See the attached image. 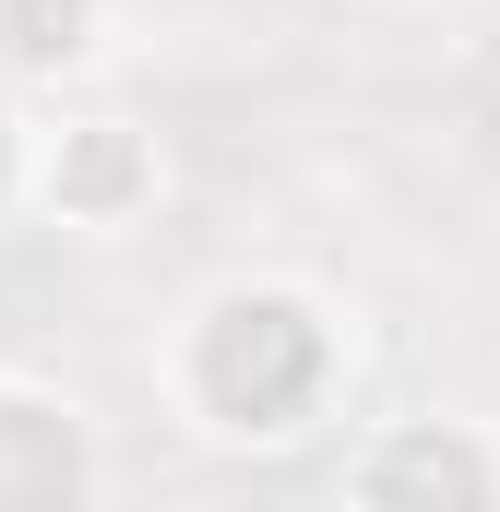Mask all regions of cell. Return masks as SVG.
<instances>
[{"label": "cell", "mask_w": 500, "mask_h": 512, "mask_svg": "<svg viewBox=\"0 0 500 512\" xmlns=\"http://www.w3.org/2000/svg\"><path fill=\"white\" fill-rule=\"evenodd\" d=\"M0 512H108V441L72 382L0 370Z\"/></svg>", "instance_id": "cell-4"}, {"label": "cell", "mask_w": 500, "mask_h": 512, "mask_svg": "<svg viewBox=\"0 0 500 512\" xmlns=\"http://www.w3.org/2000/svg\"><path fill=\"white\" fill-rule=\"evenodd\" d=\"M346 12H429V0H346Z\"/></svg>", "instance_id": "cell-7"}, {"label": "cell", "mask_w": 500, "mask_h": 512, "mask_svg": "<svg viewBox=\"0 0 500 512\" xmlns=\"http://www.w3.org/2000/svg\"><path fill=\"white\" fill-rule=\"evenodd\" d=\"M120 60V0H0V84L12 96H84Z\"/></svg>", "instance_id": "cell-5"}, {"label": "cell", "mask_w": 500, "mask_h": 512, "mask_svg": "<svg viewBox=\"0 0 500 512\" xmlns=\"http://www.w3.org/2000/svg\"><path fill=\"white\" fill-rule=\"evenodd\" d=\"M12 215H36V108L0 84V227Z\"/></svg>", "instance_id": "cell-6"}, {"label": "cell", "mask_w": 500, "mask_h": 512, "mask_svg": "<svg viewBox=\"0 0 500 512\" xmlns=\"http://www.w3.org/2000/svg\"><path fill=\"white\" fill-rule=\"evenodd\" d=\"M322 512H334V501H322Z\"/></svg>", "instance_id": "cell-8"}, {"label": "cell", "mask_w": 500, "mask_h": 512, "mask_svg": "<svg viewBox=\"0 0 500 512\" xmlns=\"http://www.w3.org/2000/svg\"><path fill=\"white\" fill-rule=\"evenodd\" d=\"M334 512H500V429L465 405H405L346 441Z\"/></svg>", "instance_id": "cell-3"}, {"label": "cell", "mask_w": 500, "mask_h": 512, "mask_svg": "<svg viewBox=\"0 0 500 512\" xmlns=\"http://www.w3.org/2000/svg\"><path fill=\"white\" fill-rule=\"evenodd\" d=\"M358 382V310H334L298 274H227L203 286L167 346H155V393L191 441L215 453H286L310 441Z\"/></svg>", "instance_id": "cell-1"}, {"label": "cell", "mask_w": 500, "mask_h": 512, "mask_svg": "<svg viewBox=\"0 0 500 512\" xmlns=\"http://www.w3.org/2000/svg\"><path fill=\"white\" fill-rule=\"evenodd\" d=\"M167 203V143L131 108H48L36 120V227L60 239H131Z\"/></svg>", "instance_id": "cell-2"}]
</instances>
